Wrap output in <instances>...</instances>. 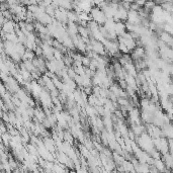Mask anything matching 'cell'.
Segmentation results:
<instances>
[{
	"instance_id": "obj_1",
	"label": "cell",
	"mask_w": 173,
	"mask_h": 173,
	"mask_svg": "<svg viewBox=\"0 0 173 173\" xmlns=\"http://www.w3.org/2000/svg\"><path fill=\"white\" fill-rule=\"evenodd\" d=\"M90 16L93 21H95L98 25H105L107 20V17L105 15L104 11L99 7H93L90 12Z\"/></svg>"
},
{
	"instance_id": "obj_2",
	"label": "cell",
	"mask_w": 173,
	"mask_h": 173,
	"mask_svg": "<svg viewBox=\"0 0 173 173\" xmlns=\"http://www.w3.org/2000/svg\"><path fill=\"white\" fill-rule=\"evenodd\" d=\"M153 165H154V166L156 167L157 169H158L159 172L165 173L167 171V166L165 165V163H164V161L162 160V158L154 160V164H153Z\"/></svg>"
}]
</instances>
